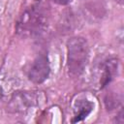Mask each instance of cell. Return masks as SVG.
<instances>
[{
	"label": "cell",
	"mask_w": 124,
	"mask_h": 124,
	"mask_svg": "<svg viewBox=\"0 0 124 124\" xmlns=\"http://www.w3.org/2000/svg\"><path fill=\"white\" fill-rule=\"evenodd\" d=\"M50 66L48 58L46 55L41 54L31 63L27 72V77L33 83L40 84L48 78Z\"/></svg>",
	"instance_id": "cell-3"
},
{
	"label": "cell",
	"mask_w": 124,
	"mask_h": 124,
	"mask_svg": "<svg viewBox=\"0 0 124 124\" xmlns=\"http://www.w3.org/2000/svg\"><path fill=\"white\" fill-rule=\"evenodd\" d=\"M117 72V61L115 59H109L106 61V63L103 66V71H102V76H101V87L107 86L112 79L114 75Z\"/></svg>",
	"instance_id": "cell-4"
},
{
	"label": "cell",
	"mask_w": 124,
	"mask_h": 124,
	"mask_svg": "<svg viewBox=\"0 0 124 124\" xmlns=\"http://www.w3.org/2000/svg\"><path fill=\"white\" fill-rule=\"evenodd\" d=\"M93 109V104L87 100H78L75 105V118L72 122H78L83 120Z\"/></svg>",
	"instance_id": "cell-5"
},
{
	"label": "cell",
	"mask_w": 124,
	"mask_h": 124,
	"mask_svg": "<svg viewBox=\"0 0 124 124\" xmlns=\"http://www.w3.org/2000/svg\"><path fill=\"white\" fill-rule=\"evenodd\" d=\"M46 25V15L39 4H32L26 8L17 22V32L23 36L41 34Z\"/></svg>",
	"instance_id": "cell-2"
},
{
	"label": "cell",
	"mask_w": 124,
	"mask_h": 124,
	"mask_svg": "<svg viewBox=\"0 0 124 124\" xmlns=\"http://www.w3.org/2000/svg\"><path fill=\"white\" fill-rule=\"evenodd\" d=\"M52 1L58 5H68L72 0H52Z\"/></svg>",
	"instance_id": "cell-6"
},
{
	"label": "cell",
	"mask_w": 124,
	"mask_h": 124,
	"mask_svg": "<svg viewBox=\"0 0 124 124\" xmlns=\"http://www.w3.org/2000/svg\"><path fill=\"white\" fill-rule=\"evenodd\" d=\"M89 57L87 41L82 37H73L67 43V69L71 76L77 77L84 71Z\"/></svg>",
	"instance_id": "cell-1"
}]
</instances>
